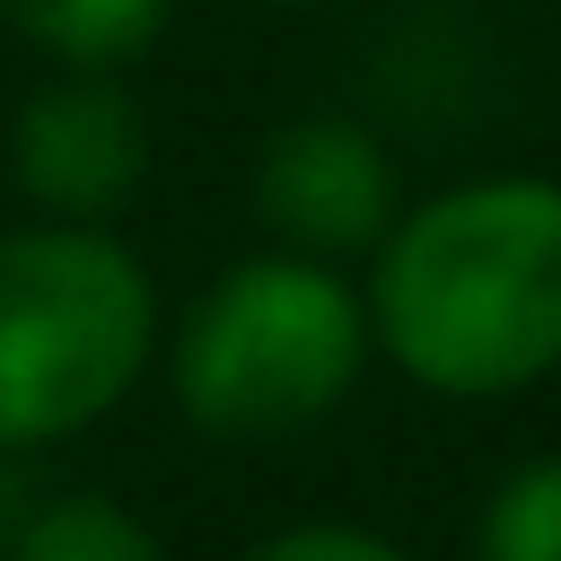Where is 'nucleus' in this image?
<instances>
[{
  "instance_id": "nucleus-1",
  "label": "nucleus",
  "mask_w": 561,
  "mask_h": 561,
  "mask_svg": "<svg viewBox=\"0 0 561 561\" xmlns=\"http://www.w3.org/2000/svg\"><path fill=\"white\" fill-rule=\"evenodd\" d=\"M359 298L377 359L438 403H508L561 377V175L491 167L403 202Z\"/></svg>"
},
{
  "instance_id": "nucleus-2",
  "label": "nucleus",
  "mask_w": 561,
  "mask_h": 561,
  "mask_svg": "<svg viewBox=\"0 0 561 561\" xmlns=\"http://www.w3.org/2000/svg\"><path fill=\"white\" fill-rule=\"evenodd\" d=\"M175 412L219 447H280L324 430L351 386L377 359L368 298L342 263L263 245L219 263L193 307L175 316V342H158Z\"/></svg>"
},
{
  "instance_id": "nucleus-3",
  "label": "nucleus",
  "mask_w": 561,
  "mask_h": 561,
  "mask_svg": "<svg viewBox=\"0 0 561 561\" xmlns=\"http://www.w3.org/2000/svg\"><path fill=\"white\" fill-rule=\"evenodd\" d=\"M167 298L114 219L0 228V447L88 438L158 359Z\"/></svg>"
},
{
  "instance_id": "nucleus-4",
  "label": "nucleus",
  "mask_w": 561,
  "mask_h": 561,
  "mask_svg": "<svg viewBox=\"0 0 561 561\" xmlns=\"http://www.w3.org/2000/svg\"><path fill=\"white\" fill-rule=\"evenodd\" d=\"M9 184L35 219H114L149 184V114L114 70H53L9 114Z\"/></svg>"
},
{
  "instance_id": "nucleus-5",
  "label": "nucleus",
  "mask_w": 561,
  "mask_h": 561,
  "mask_svg": "<svg viewBox=\"0 0 561 561\" xmlns=\"http://www.w3.org/2000/svg\"><path fill=\"white\" fill-rule=\"evenodd\" d=\"M394 210H403L394 158L351 114H289L254 158V219H263L272 245L351 263L386 237Z\"/></svg>"
},
{
  "instance_id": "nucleus-6",
  "label": "nucleus",
  "mask_w": 561,
  "mask_h": 561,
  "mask_svg": "<svg viewBox=\"0 0 561 561\" xmlns=\"http://www.w3.org/2000/svg\"><path fill=\"white\" fill-rule=\"evenodd\" d=\"M175 0H0V26L53 70H123L167 35Z\"/></svg>"
},
{
  "instance_id": "nucleus-7",
  "label": "nucleus",
  "mask_w": 561,
  "mask_h": 561,
  "mask_svg": "<svg viewBox=\"0 0 561 561\" xmlns=\"http://www.w3.org/2000/svg\"><path fill=\"white\" fill-rule=\"evenodd\" d=\"M9 561H167V535L114 491H53L18 517Z\"/></svg>"
},
{
  "instance_id": "nucleus-8",
  "label": "nucleus",
  "mask_w": 561,
  "mask_h": 561,
  "mask_svg": "<svg viewBox=\"0 0 561 561\" xmlns=\"http://www.w3.org/2000/svg\"><path fill=\"white\" fill-rule=\"evenodd\" d=\"M473 561H561V456H526L473 517Z\"/></svg>"
},
{
  "instance_id": "nucleus-9",
  "label": "nucleus",
  "mask_w": 561,
  "mask_h": 561,
  "mask_svg": "<svg viewBox=\"0 0 561 561\" xmlns=\"http://www.w3.org/2000/svg\"><path fill=\"white\" fill-rule=\"evenodd\" d=\"M237 561H421V552L359 517H298V526H272L263 543H245Z\"/></svg>"
},
{
  "instance_id": "nucleus-10",
  "label": "nucleus",
  "mask_w": 561,
  "mask_h": 561,
  "mask_svg": "<svg viewBox=\"0 0 561 561\" xmlns=\"http://www.w3.org/2000/svg\"><path fill=\"white\" fill-rule=\"evenodd\" d=\"M263 9H333V0H263Z\"/></svg>"
}]
</instances>
